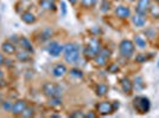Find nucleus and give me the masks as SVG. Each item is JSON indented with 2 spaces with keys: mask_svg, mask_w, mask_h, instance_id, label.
Returning <instances> with one entry per match:
<instances>
[{
  "mask_svg": "<svg viewBox=\"0 0 159 118\" xmlns=\"http://www.w3.org/2000/svg\"><path fill=\"white\" fill-rule=\"evenodd\" d=\"M21 20L26 24H33L36 21V15L31 12H24L21 14Z\"/></svg>",
  "mask_w": 159,
  "mask_h": 118,
  "instance_id": "nucleus-18",
  "label": "nucleus"
},
{
  "mask_svg": "<svg viewBox=\"0 0 159 118\" xmlns=\"http://www.w3.org/2000/svg\"><path fill=\"white\" fill-rule=\"evenodd\" d=\"M39 5H40V7H42V8L48 10V11H56V10H57V7H56V5H55V2H52V1L40 0Z\"/></svg>",
  "mask_w": 159,
  "mask_h": 118,
  "instance_id": "nucleus-17",
  "label": "nucleus"
},
{
  "mask_svg": "<svg viewBox=\"0 0 159 118\" xmlns=\"http://www.w3.org/2000/svg\"><path fill=\"white\" fill-rule=\"evenodd\" d=\"M12 105H13V103H11L10 100H6V102H4V104H2V109H4L5 111H10V112H11Z\"/></svg>",
  "mask_w": 159,
  "mask_h": 118,
  "instance_id": "nucleus-31",
  "label": "nucleus"
},
{
  "mask_svg": "<svg viewBox=\"0 0 159 118\" xmlns=\"http://www.w3.org/2000/svg\"><path fill=\"white\" fill-rule=\"evenodd\" d=\"M109 57H111V50H108L106 47L105 48H101L100 52L96 54V57L94 58L95 64L98 66H105L107 64Z\"/></svg>",
  "mask_w": 159,
  "mask_h": 118,
  "instance_id": "nucleus-5",
  "label": "nucleus"
},
{
  "mask_svg": "<svg viewBox=\"0 0 159 118\" xmlns=\"http://www.w3.org/2000/svg\"><path fill=\"white\" fill-rule=\"evenodd\" d=\"M66 73V65H63V64H57V65L52 69V76L56 77V78L63 77Z\"/></svg>",
  "mask_w": 159,
  "mask_h": 118,
  "instance_id": "nucleus-12",
  "label": "nucleus"
},
{
  "mask_svg": "<svg viewBox=\"0 0 159 118\" xmlns=\"http://www.w3.org/2000/svg\"><path fill=\"white\" fill-rule=\"evenodd\" d=\"M96 96H99V97H103V96H106L107 92H108V86L106 84H99V85L96 86Z\"/></svg>",
  "mask_w": 159,
  "mask_h": 118,
  "instance_id": "nucleus-20",
  "label": "nucleus"
},
{
  "mask_svg": "<svg viewBox=\"0 0 159 118\" xmlns=\"http://www.w3.org/2000/svg\"><path fill=\"white\" fill-rule=\"evenodd\" d=\"M70 117H84V113L82 111H80V110H76V111H74V112H71L70 115H69Z\"/></svg>",
  "mask_w": 159,
  "mask_h": 118,
  "instance_id": "nucleus-33",
  "label": "nucleus"
},
{
  "mask_svg": "<svg viewBox=\"0 0 159 118\" xmlns=\"http://www.w3.org/2000/svg\"><path fill=\"white\" fill-rule=\"evenodd\" d=\"M1 50L4 51V53L11 56V54H14V53H16V46H14V44L11 43V41H5V43L1 44Z\"/></svg>",
  "mask_w": 159,
  "mask_h": 118,
  "instance_id": "nucleus-14",
  "label": "nucleus"
},
{
  "mask_svg": "<svg viewBox=\"0 0 159 118\" xmlns=\"http://www.w3.org/2000/svg\"><path fill=\"white\" fill-rule=\"evenodd\" d=\"M2 63H4V57H2V54L0 53V66L2 65Z\"/></svg>",
  "mask_w": 159,
  "mask_h": 118,
  "instance_id": "nucleus-38",
  "label": "nucleus"
},
{
  "mask_svg": "<svg viewBox=\"0 0 159 118\" xmlns=\"http://www.w3.org/2000/svg\"><path fill=\"white\" fill-rule=\"evenodd\" d=\"M68 1H69L70 4H73V5H75V4H76V2L79 1V0H68Z\"/></svg>",
  "mask_w": 159,
  "mask_h": 118,
  "instance_id": "nucleus-39",
  "label": "nucleus"
},
{
  "mask_svg": "<svg viewBox=\"0 0 159 118\" xmlns=\"http://www.w3.org/2000/svg\"><path fill=\"white\" fill-rule=\"evenodd\" d=\"M33 115H34L33 107H29V106H27L26 109L23 111V113H21V117H32Z\"/></svg>",
  "mask_w": 159,
  "mask_h": 118,
  "instance_id": "nucleus-29",
  "label": "nucleus"
},
{
  "mask_svg": "<svg viewBox=\"0 0 159 118\" xmlns=\"http://www.w3.org/2000/svg\"><path fill=\"white\" fill-rule=\"evenodd\" d=\"M98 0H81V4L83 7H87V8H90L96 5Z\"/></svg>",
  "mask_w": 159,
  "mask_h": 118,
  "instance_id": "nucleus-26",
  "label": "nucleus"
},
{
  "mask_svg": "<svg viewBox=\"0 0 159 118\" xmlns=\"http://www.w3.org/2000/svg\"><path fill=\"white\" fill-rule=\"evenodd\" d=\"M158 65H159V63H158Z\"/></svg>",
  "mask_w": 159,
  "mask_h": 118,
  "instance_id": "nucleus-44",
  "label": "nucleus"
},
{
  "mask_svg": "<svg viewBox=\"0 0 159 118\" xmlns=\"http://www.w3.org/2000/svg\"><path fill=\"white\" fill-rule=\"evenodd\" d=\"M133 106L135 109V111L140 113V115H144V113H147L151 109V102L147 97H144V96H138L135 97L134 100H133Z\"/></svg>",
  "mask_w": 159,
  "mask_h": 118,
  "instance_id": "nucleus-2",
  "label": "nucleus"
},
{
  "mask_svg": "<svg viewBox=\"0 0 159 118\" xmlns=\"http://www.w3.org/2000/svg\"><path fill=\"white\" fill-rule=\"evenodd\" d=\"M96 110L100 115L107 116V115H111L114 112V107L111 102H101L99 104H96Z\"/></svg>",
  "mask_w": 159,
  "mask_h": 118,
  "instance_id": "nucleus-6",
  "label": "nucleus"
},
{
  "mask_svg": "<svg viewBox=\"0 0 159 118\" xmlns=\"http://www.w3.org/2000/svg\"><path fill=\"white\" fill-rule=\"evenodd\" d=\"M63 52H64V59L66 63L69 64H75L77 63L80 59V47L79 45L74 44V43H68L63 47Z\"/></svg>",
  "mask_w": 159,
  "mask_h": 118,
  "instance_id": "nucleus-1",
  "label": "nucleus"
},
{
  "mask_svg": "<svg viewBox=\"0 0 159 118\" xmlns=\"http://www.w3.org/2000/svg\"><path fill=\"white\" fill-rule=\"evenodd\" d=\"M148 12H150V14L152 15L153 18L156 19H159V5H151L150 6V10H148Z\"/></svg>",
  "mask_w": 159,
  "mask_h": 118,
  "instance_id": "nucleus-23",
  "label": "nucleus"
},
{
  "mask_svg": "<svg viewBox=\"0 0 159 118\" xmlns=\"http://www.w3.org/2000/svg\"><path fill=\"white\" fill-rule=\"evenodd\" d=\"M2 77H4V72L0 70V79H2Z\"/></svg>",
  "mask_w": 159,
  "mask_h": 118,
  "instance_id": "nucleus-40",
  "label": "nucleus"
},
{
  "mask_svg": "<svg viewBox=\"0 0 159 118\" xmlns=\"http://www.w3.org/2000/svg\"><path fill=\"white\" fill-rule=\"evenodd\" d=\"M114 13L116 17H119L120 19H127V18L131 17V10H129V7L120 5V6L115 7Z\"/></svg>",
  "mask_w": 159,
  "mask_h": 118,
  "instance_id": "nucleus-9",
  "label": "nucleus"
},
{
  "mask_svg": "<svg viewBox=\"0 0 159 118\" xmlns=\"http://www.w3.org/2000/svg\"><path fill=\"white\" fill-rule=\"evenodd\" d=\"M83 54H84V57H86L87 59L92 60V59H94L95 57H96V54H98V53L95 52L93 48H90L89 46L87 45L86 47H84V50H83Z\"/></svg>",
  "mask_w": 159,
  "mask_h": 118,
  "instance_id": "nucleus-22",
  "label": "nucleus"
},
{
  "mask_svg": "<svg viewBox=\"0 0 159 118\" xmlns=\"http://www.w3.org/2000/svg\"><path fill=\"white\" fill-rule=\"evenodd\" d=\"M135 60H137L138 63H143V61H145L146 60V57L144 56V54H138L137 58H135Z\"/></svg>",
  "mask_w": 159,
  "mask_h": 118,
  "instance_id": "nucleus-34",
  "label": "nucleus"
},
{
  "mask_svg": "<svg viewBox=\"0 0 159 118\" xmlns=\"http://www.w3.org/2000/svg\"><path fill=\"white\" fill-rule=\"evenodd\" d=\"M88 46H89L90 48H93V50L96 53H99L100 50H101V44H100L99 40L95 39V38H92V39L89 40V43H88Z\"/></svg>",
  "mask_w": 159,
  "mask_h": 118,
  "instance_id": "nucleus-21",
  "label": "nucleus"
},
{
  "mask_svg": "<svg viewBox=\"0 0 159 118\" xmlns=\"http://www.w3.org/2000/svg\"><path fill=\"white\" fill-rule=\"evenodd\" d=\"M154 1H156V2H157V4H159V0H154Z\"/></svg>",
  "mask_w": 159,
  "mask_h": 118,
  "instance_id": "nucleus-43",
  "label": "nucleus"
},
{
  "mask_svg": "<svg viewBox=\"0 0 159 118\" xmlns=\"http://www.w3.org/2000/svg\"><path fill=\"white\" fill-rule=\"evenodd\" d=\"M70 74L76 79H81L83 77V73H82V71L79 70V69H71V70H70Z\"/></svg>",
  "mask_w": 159,
  "mask_h": 118,
  "instance_id": "nucleus-27",
  "label": "nucleus"
},
{
  "mask_svg": "<svg viewBox=\"0 0 159 118\" xmlns=\"http://www.w3.org/2000/svg\"><path fill=\"white\" fill-rule=\"evenodd\" d=\"M47 1H52V2H55V1H56V0H47Z\"/></svg>",
  "mask_w": 159,
  "mask_h": 118,
  "instance_id": "nucleus-42",
  "label": "nucleus"
},
{
  "mask_svg": "<svg viewBox=\"0 0 159 118\" xmlns=\"http://www.w3.org/2000/svg\"><path fill=\"white\" fill-rule=\"evenodd\" d=\"M84 117L86 118H95L96 117V113H94V112H88L84 115Z\"/></svg>",
  "mask_w": 159,
  "mask_h": 118,
  "instance_id": "nucleus-35",
  "label": "nucleus"
},
{
  "mask_svg": "<svg viewBox=\"0 0 159 118\" xmlns=\"http://www.w3.org/2000/svg\"><path fill=\"white\" fill-rule=\"evenodd\" d=\"M132 23L134 26L137 27H143L146 24V18L145 15H141V14L135 13V15L132 17Z\"/></svg>",
  "mask_w": 159,
  "mask_h": 118,
  "instance_id": "nucleus-15",
  "label": "nucleus"
},
{
  "mask_svg": "<svg viewBox=\"0 0 159 118\" xmlns=\"http://www.w3.org/2000/svg\"><path fill=\"white\" fill-rule=\"evenodd\" d=\"M150 6H151V0H139L137 4V7H135V13L146 15L148 13Z\"/></svg>",
  "mask_w": 159,
  "mask_h": 118,
  "instance_id": "nucleus-8",
  "label": "nucleus"
},
{
  "mask_svg": "<svg viewBox=\"0 0 159 118\" xmlns=\"http://www.w3.org/2000/svg\"><path fill=\"white\" fill-rule=\"evenodd\" d=\"M119 71V66L116 65V64H111V65L108 66V72L111 73H115Z\"/></svg>",
  "mask_w": 159,
  "mask_h": 118,
  "instance_id": "nucleus-32",
  "label": "nucleus"
},
{
  "mask_svg": "<svg viewBox=\"0 0 159 118\" xmlns=\"http://www.w3.org/2000/svg\"><path fill=\"white\" fill-rule=\"evenodd\" d=\"M102 12H108L111 10V2L108 0H102L101 2V8H100Z\"/></svg>",
  "mask_w": 159,
  "mask_h": 118,
  "instance_id": "nucleus-28",
  "label": "nucleus"
},
{
  "mask_svg": "<svg viewBox=\"0 0 159 118\" xmlns=\"http://www.w3.org/2000/svg\"><path fill=\"white\" fill-rule=\"evenodd\" d=\"M51 36H52V30L51 28H45L40 34V38H42V40H48L51 38Z\"/></svg>",
  "mask_w": 159,
  "mask_h": 118,
  "instance_id": "nucleus-25",
  "label": "nucleus"
},
{
  "mask_svg": "<svg viewBox=\"0 0 159 118\" xmlns=\"http://www.w3.org/2000/svg\"><path fill=\"white\" fill-rule=\"evenodd\" d=\"M112 104H113V107H114V111H115L116 109H119V106H120L119 102H114V103H112Z\"/></svg>",
  "mask_w": 159,
  "mask_h": 118,
  "instance_id": "nucleus-37",
  "label": "nucleus"
},
{
  "mask_svg": "<svg viewBox=\"0 0 159 118\" xmlns=\"http://www.w3.org/2000/svg\"><path fill=\"white\" fill-rule=\"evenodd\" d=\"M120 84H121V89H122V91L125 92L126 95H131L133 91V83L129 80L128 78H122L120 80Z\"/></svg>",
  "mask_w": 159,
  "mask_h": 118,
  "instance_id": "nucleus-11",
  "label": "nucleus"
},
{
  "mask_svg": "<svg viewBox=\"0 0 159 118\" xmlns=\"http://www.w3.org/2000/svg\"><path fill=\"white\" fill-rule=\"evenodd\" d=\"M47 51L51 57H58L63 52V46L57 41H50L47 47Z\"/></svg>",
  "mask_w": 159,
  "mask_h": 118,
  "instance_id": "nucleus-7",
  "label": "nucleus"
},
{
  "mask_svg": "<svg viewBox=\"0 0 159 118\" xmlns=\"http://www.w3.org/2000/svg\"><path fill=\"white\" fill-rule=\"evenodd\" d=\"M17 59H18L19 61L25 63V61H29V60L31 59V54H30V52H27V51H25V50H23V51H20V52L17 53Z\"/></svg>",
  "mask_w": 159,
  "mask_h": 118,
  "instance_id": "nucleus-19",
  "label": "nucleus"
},
{
  "mask_svg": "<svg viewBox=\"0 0 159 118\" xmlns=\"http://www.w3.org/2000/svg\"><path fill=\"white\" fill-rule=\"evenodd\" d=\"M61 6H62V10H63V15H66V2H61Z\"/></svg>",
  "mask_w": 159,
  "mask_h": 118,
  "instance_id": "nucleus-36",
  "label": "nucleus"
},
{
  "mask_svg": "<svg viewBox=\"0 0 159 118\" xmlns=\"http://www.w3.org/2000/svg\"><path fill=\"white\" fill-rule=\"evenodd\" d=\"M127 1H129V2H133V1H135V0H127Z\"/></svg>",
  "mask_w": 159,
  "mask_h": 118,
  "instance_id": "nucleus-41",
  "label": "nucleus"
},
{
  "mask_svg": "<svg viewBox=\"0 0 159 118\" xmlns=\"http://www.w3.org/2000/svg\"><path fill=\"white\" fill-rule=\"evenodd\" d=\"M133 43H134V45H137L138 47H140V48H145L146 45H147L146 39L141 34H135L134 38H133Z\"/></svg>",
  "mask_w": 159,
  "mask_h": 118,
  "instance_id": "nucleus-16",
  "label": "nucleus"
},
{
  "mask_svg": "<svg viewBox=\"0 0 159 118\" xmlns=\"http://www.w3.org/2000/svg\"><path fill=\"white\" fill-rule=\"evenodd\" d=\"M49 104L52 107H57V106L62 105V99H61V97H52L49 100Z\"/></svg>",
  "mask_w": 159,
  "mask_h": 118,
  "instance_id": "nucleus-24",
  "label": "nucleus"
},
{
  "mask_svg": "<svg viewBox=\"0 0 159 118\" xmlns=\"http://www.w3.org/2000/svg\"><path fill=\"white\" fill-rule=\"evenodd\" d=\"M62 87L57 84H52V83H45L43 85V92L44 95L48 96L49 98L52 97H61L62 96Z\"/></svg>",
  "mask_w": 159,
  "mask_h": 118,
  "instance_id": "nucleus-4",
  "label": "nucleus"
},
{
  "mask_svg": "<svg viewBox=\"0 0 159 118\" xmlns=\"http://www.w3.org/2000/svg\"><path fill=\"white\" fill-rule=\"evenodd\" d=\"M134 48H135V45L133 43L132 40H128V39H124L119 45V51L121 57L126 59H129L133 56L134 53Z\"/></svg>",
  "mask_w": 159,
  "mask_h": 118,
  "instance_id": "nucleus-3",
  "label": "nucleus"
},
{
  "mask_svg": "<svg viewBox=\"0 0 159 118\" xmlns=\"http://www.w3.org/2000/svg\"><path fill=\"white\" fill-rule=\"evenodd\" d=\"M134 83H135V86H138V89L139 90H141V89H144L145 87V84H144V82H143V78L141 77H135V79H134Z\"/></svg>",
  "mask_w": 159,
  "mask_h": 118,
  "instance_id": "nucleus-30",
  "label": "nucleus"
},
{
  "mask_svg": "<svg viewBox=\"0 0 159 118\" xmlns=\"http://www.w3.org/2000/svg\"><path fill=\"white\" fill-rule=\"evenodd\" d=\"M27 107V103L25 100H23V99H20V100H17L16 103H13L12 105V109H11V112L13 113V115H21L23 111L25 110Z\"/></svg>",
  "mask_w": 159,
  "mask_h": 118,
  "instance_id": "nucleus-10",
  "label": "nucleus"
},
{
  "mask_svg": "<svg viewBox=\"0 0 159 118\" xmlns=\"http://www.w3.org/2000/svg\"><path fill=\"white\" fill-rule=\"evenodd\" d=\"M18 43H19L20 46L23 47V50H25V51H27V52H30V53H33V51H34V50H33V46L26 37H20Z\"/></svg>",
  "mask_w": 159,
  "mask_h": 118,
  "instance_id": "nucleus-13",
  "label": "nucleus"
}]
</instances>
